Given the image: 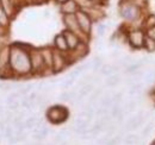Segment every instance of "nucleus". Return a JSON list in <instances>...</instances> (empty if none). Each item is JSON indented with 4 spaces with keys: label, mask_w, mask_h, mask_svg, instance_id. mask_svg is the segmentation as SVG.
<instances>
[{
    "label": "nucleus",
    "mask_w": 155,
    "mask_h": 145,
    "mask_svg": "<svg viewBox=\"0 0 155 145\" xmlns=\"http://www.w3.org/2000/svg\"><path fill=\"white\" fill-rule=\"evenodd\" d=\"M10 69L13 74L20 76L29 75L32 72L30 53L20 44H13L10 47Z\"/></svg>",
    "instance_id": "obj_1"
},
{
    "label": "nucleus",
    "mask_w": 155,
    "mask_h": 145,
    "mask_svg": "<svg viewBox=\"0 0 155 145\" xmlns=\"http://www.w3.org/2000/svg\"><path fill=\"white\" fill-rule=\"evenodd\" d=\"M68 109L66 108L64 106H60V105H55V106H51L47 109V119L53 123V124H61L63 121L67 120L68 118Z\"/></svg>",
    "instance_id": "obj_2"
},
{
    "label": "nucleus",
    "mask_w": 155,
    "mask_h": 145,
    "mask_svg": "<svg viewBox=\"0 0 155 145\" xmlns=\"http://www.w3.org/2000/svg\"><path fill=\"white\" fill-rule=\"evenodd\" d=\"M75 17H77L78 24H79V27L81 30V32L86 36H88L91 34V30H92V23L93 20L90 17V14L84 11V10H79L77 13H75Z\"/></svg>",
    "instance_id": "obj_3"
},
{
    "label": "nucleus",
    "mask_w": 155,
    "mask_h": 145,
    "mask_svg": "<svg viewBox=\"0 0 155 145\" xmlns=\"http://www.w3.org/2000/svg\"><path fill=\"white\" fill-rule=\"evenodd\" d=\"M138 13H140V10H138L137 5L133 4V2L122 4L119 7V14L125 20H130V21L135 20L138 17Z\"/></svg>",
    "instance_id": "obj_4"
},
{
    "label": "nucleus",
    "mask_w": 155,
    "mask_h": 145,
    "mask_svg": "<svg viewBox=\"0 0 155 145\" xmlns=\"http://www.w3.org/2000/svg\"><path fill=\"white\" fill-rule=\"evenodd\" d=\"M144 32L140 29H136V30H131L129 31L128 34V40H129V44L135 48V49H140V48H143L144 45Z\"/></svg>",
    "instance_id": "obj_5"
},
{
    "label": "nucleus",
    "mask_w": 155,
    "mask_h": 145,
    "mask_svg": "<svg viewBox=\"0 0 155 145\" xmlns=\"http://www.w3.org/2000/svg\"><path fill=\"white\" fill-rule=\"evenodd\" d=\"M69 64L68 58L63 55V53L54 50V60H53V72H62L67 66Z\"/></svg>",
    "instance_id": "obj_6"
},
{
    "label": "nucleus",
    "mask_w": 155,
    "mask_h": 145,
    "mask_svg": "<svg viewBox=\"0 0 155 145\" xmlns=\"http://www.w3.org/2000/svg\"><path fill=\"white\" fill-rule=\"evenodd\" d=\"M30 61H31L32 72H39L45 68L44 61H43V57H42V53L38 50H34V51L30 53Z\"/></svg>",
    "instance_id": "obj_7"
},
{
    "label": "nucleus",
    "mask_w": 155,
    "mask_h": 145,
    "mask_svg": "<svg viewBox=\"0 0 155 145\" xmlns=\"http://www.w3.org/2000/svg\"><path fill=\"white\" fill-rule=\"evenodd\" d=\"M62 21H63V24L66 26V30H69V31L77 34L78 36L80 34H82L80 27H79L75 14H64V16H62Z\"/></svg>",
    "instance_id": "obj_8"
},
{
    "label": "nucleus",
    "mask_w": 155,
    "mask_h": 145,
    "mask_svg": "<svg viewBox=\"0 0 155 145\" xmlns=\"http://www.w3.org/2000/svg\"><path fill=\"white\" fill-rule=\"evenodd\" d=\"M62 34H63V36H64L66 40H67V44H68L69 50H74L78 45L80 44L81 40H80V38H79V36H78L77 34H74V32H72L69 30H64Z\"/></svg>",
    "instance_id": "obj_9"
},
{
    "label": "nucleus",
    "mask_w": 155,
    "mask_h": 145,
    "mask_svg": "<svg viewBox=\"0 0 155 145\" xmlns=\"http://www.w3.org/2000/svg\"><path fill=\"white\" fill-rule=\"evenodd\" d=\"M79 10L80 8H79L78 4L74 0H68L64 4H62L61 7H60V11H61V13L63 16L64 14H75Z\"/></svg>",
    "instance_id": "obj_10"
},
{
    "label": "nucleus",
    "mask_w": 155,
    "mask_h": 145,
    "mask_svg": "<svg viewBox=\"0 0 155 145\" xmlns=\"http://www.w3.org/2000/svg\"><path fill=\"white\" fill-rule=\"evenodd\" d=\"M54 44H55L56 50L63 53V54L69 50L68 44H67V40H66L64 36H63V34H60V35H56V36H55V38H54Z\"/></svg>",
    "instance_id": "obj_11"
},
{
    "label": "nucleus",
    "mask_w": 155,
    "mask_h": 145,
    "mask_svg": "<svg viewBox=\"0 0 155 145\" xmlns=\"http://www.w3.org/2000/svg\"><path fill=\"white\" fill-rule=\"evenodd\" d=\"M42 57L44 61V66L48 69H53V60H54V50L49 49V48H44L41 50Z\"/></svg>",
    "instance_id": "obj_12"
},
{
    "label": "nucleus",
    "mask_w": 155,
    "mask_h": 145,
    "mask_svg": "<svg viewBox=\"0 0 155 145\" xmlns=\"http://www.w3.org/2000/svg\"><path fill=\"white\" fill-rule=\"evenodd\" d=\"M0 4L4 7L5 12L8 14V17H12L16 13V6H17V4H16L15 0H0Z\"/></svg>",
    "instance_id": "obj_13"
},
{
    "label": "nucleus",
    "mask_w": 155,
    "mask_h": 145,
    "mask_svg": "<svg viewBox=\"0 0 155 145\" xmlns=\"http://www.w3.org/2000/svg\"><path fill=\"white\" fill-rule=\"evenodd\" d=\"M8 25H10V17H8V14L5 12L4 7H2L1 4H0V26H1L2 29H6V27H8Z\"/></svg>",
    "instance_id": "obj_14"
},
{
    "label": "nucleus",
    "mask_w": 155,
    "mask_h": 145,
    "mask_svg": "<svg viewBox=\"0 0 155 145\" xmlns=\"http://www.w3.org/2000/svg\"><path fill=\"white\" fill-rule=\"evenodd\" d=\"M74 1L78 4L79 8L80 10H84V11H87V10H90V8H92V7L96 6V4L92 0H74Z\"/></svg>",
    "instance_id": "obj_15"
},
{
    "label": "nucleus",
    "mask_w": 155,
    "mask_h": 145,
    "mask_svg": "<svg viewBox=\"0 0 155 145\" xmlns=\"http://www.w3.org/2000/svg\"><path fill=\"white\" fill-rule=\"evenodd\" d=\"M119 82H120V76L118 74H112V75L107 76V79L105 81V85L107 87H115Z\"/></svg>",
    "instance_id": "obj_16"
},
{
    "label": "nucleus",
    "mask_w": 155,
    "mask_h": 145,
    "mask_svg": "<svg viewBox=\"0 0 155 145\" xmlns=\"http://www.w3.org/2000/svg\"><path fill=\"white\" fill-rule=\"evenodd\" d=\"M124 145H138L140 144V137L137 134H128L123 139Z\"/></svg>",
    "instance_id": "obj_17"
},
{
    "label": "nucleus",
    "mask_w": 155,
    "mask_h": 145,
    "mask_svg": "<svg viewBox=\"0 0 155 145\" xmlns=\"http://www.w3.org/2000/svg\"><path fill=\"white\" fill-rule=\"evenodd\" d=\"M142 62H137V63H131V64H129L127 68H125V74H128V75H133V74H135L137 70H140V68L142 67Z\"/></svg>",
    "instance_id": "obj_18"
},
{
    "label": "nucleus",
    "mask_w": 155,
    "mask_h": 145,
    "mask_svg": "<svg viewBox=\"0 0 155 145\" xmlns=\"http://www.w3.org/2000/svg\"><path fill=\"white\" fill-rule=\"evenodd\" d=\"M93 91H94V89H93V85H92V83H87V85L82 86L81 89L79 91V96L85 98L86 95H88L90 93H92Z\"/></svg>",
    "instance_id": "obj_19"
},
{
    "label": "nucleus",
    "mask_w": 155,
    "mask_h": 145,
    "mask_svg": "<svg viewBox=\"0 0 155 145\" xmlns=\"http://www.w3.org/2000/svg\"><path fill=\"white\" fill-rule=\"evenodd\" d=\"M143 48H146V50L149 53H155V40L149 38V37H146Z\"/></svg>",
    "instance_id": "obj_20"
},
{
    "label": "nucleus",
    "mask_w": 155,
    "mask_h": 145,
    "mask_svg": "<svg viewBox=\"0 0 155 145\" xmlns=\"http://www.w3.org/2000/svg\"><path fill=\"white\" fill-rule=\"evenodd\" d=\"M100 74L104 75V76H110V75L115 74L114 66H111V64H103V67L100 68Z\"/></svg>",
    "instance_id": "obj_21"
},
{
    "label": "nucleus",
    "mask_w": 155,
    "mask_h": 145,
    "mask_svg": "<svg viewBox=\"0 0 155 145\" xmlns=\"http://www.w3.org/2000/svg\"><path fill=\"white\" fill-rule=\"evenodd\" d=\"M100 104H101V107H105V108H111L114 102H112V96L110 95H105L101 98L100 100Z\"/></svg>",
    "instance_id": "obj_22"
},
{
    "label": "nucleus",
    "mask_w": 155,
    "mask_h": 145,
    "mask_svg": "<svg viewBox=\"0 0 155 145\" xmlns=\"http://www.w3.org/2000/svg\"><path fill=\"white\" fill-rule=\"evenodd\" d=\"M37 121H38V119H37L36 115H30V117L26 118L25 121H24V123H25V127H26V128H32V127L36 126Z\"/></svg>",
    "instance_id": "obj_23"
},
{
    "label": "nucleus",
    "mask_w": 155,
    "mask_h": 145,
    "mask_svg": "<svg viewBox=\"0 0 155 145\" xmlns=\"http://www.w3.org/2000/svg\"><path fill=\"white\" fill-rule=\"evenodd\" d=\"M20 96V94L18 92H12V93H10L8 95H7V98H6V104H7V106L8 105H11V104H13V102H16V101H18V98Z\"/></svg>",
    "instance_id": "obj_24"
},
{
    "label": "nucleus",
    "mask_w": 155,
    "mask_h": 145,
    "mask_svg": "<svg viewBox=\"0 0 155 145\" xmlns=\"http://www.w3.org/2000/svg\"><path fill=\"white\" fill-rule=\"evenodd\" d=\"M103 67V60H101V57H94V60L92 61V68H93V70L94 72H98V70H100V68Z\"/></svg>",
    "instance_id": "obj_25"
},
{
    "label": "nucleus",
    "mask_w": 155,
    "mask_h": 145,
    "mask_svg": "<svg viewBox=\"0 0 155 145\" xmlns=\"http://www.w3.org/2000/svg\"><path fill=\"white\" fill-rule=\"evenodd\" d=\"M141 89H142V83H140V82L134 83V85L130 86L129 94H130V95H136V94H138V93L141 92Z\"/></svg>",
    "instance_id": "obj_26"
},
{
    "label": "nucleus",
    "mask_w": 155,
    "mask_h": 145,
    "mask_svg": "<svg viewBox=\"0 0 155 145\" xmlns=\"http://www.w3.org/2000/svg\"><path fill=\"white\" fill-rule=\"evenodd\" d=\"M153 130H154V124H153V123H148V124L144 126V128L142 130V136H143V137H148V136L152 133Z\"/></svg>",
    "instance_id": "obj_27"
},
{
    "label": "nucleus",
    "mask_w": 155,
    "mask_h": 145,
    "mask_svg": "<svg viewBox=\"0 0 155 145\" xmlns=\"http://www.w3.org/2000/svg\"><path fill=\"white\" fill-rule=\"evenodd\" d=\"M122 112H123V109L120 108L119 105H112V107L110 109V114H111L112 118H117V115L120 114Z\"/></svg>",
    "instance_id": "obj_28"
},
{
    "label": "nucleus",
    "mask_w": 155,
    "mask_h": 145,
    "mask_svg": "<svg viewBox=\"0 0 155 145\" xmlns=\"http://www.w3.org/2000/svg\"><path fill=\"white\" fill-rule=\"evenodd\" d=\"M20 105L24 107V108H26V109H31L35 105L29 100V98L28 96H24L23 99H21V101H20Z\"/></svg>",
    "instance_id": "obj_29"
},
{
    "label": "nucleus",
    "mask_w": 155,
    "mask_h": 145,
    "mask_svg": "<svg viewBox=\"0 0 155 145\" xmlns=\"http://www.w3.org/2000/svg\"><path fill=\"white\" fill-rule=\"evenodd\" d=\"M122 140H123V139H122V136H120V134H117V136H115V137L110 138L105 145H118Z\"/></svg>",
    "instance_id": "obj_30"
},
{
    "label": "nucleus",
    "mask_w": 155,
    "mask_h": 145,
    "mask_svg": "<svg viewBox=\"0 0 155 145\" xmlns=\"http://www.w3.org/2000/svg\"><path fill=\"white\" fill-rule=\"evenodd\" d=\"M146 26L148 29L150 27H155V14H149L147 17V20H146Z\"/></svg>",
    "instance_id": "obj_31"
},
{
    "label": "nucleus",
    "mask_w": 155,
    "mask_h": 145,
    "mask_svg": "<svg viewBox=\"0 0 155 145\" xmlns=\"http://www.w3.org/2000/svg\"><path fill=\"white\" fill-rule=\"evenodd\" d=\"M105 31H106V25L103 24V23H99L97 25V35L98 36H104L105 35Z\"/></svg>",
    "instance_id": "obj_32"
},
{
    "label": "nucleus",
    "mask_w": 155,
    "mask_h": 145,
    "mask_svg": "<svg viewBox=\"0 0 155 145\" xmlns=\"http://www.w3.org/2000/svg\"><path fill=\"white\" fill-rule=\"evenodd\" d=\"M4 136L8 139V138H11V137H13L15 134H13V127L11 126V125H7L6 128H5V132H4Z\"/></svg>",
    "instance_id": "obj_33"
},
{
    "label": "nucleus",
    "mask_w": 155,
    "mask_h": 145,
    "mask_svg": "<svg viewBox=\"0 0 155 145\" xmlns=\"http://www.w3.org/2000/svg\"><path fill=\"white\" fill-rule=\"evenodd\" d=\"M13 88V85L6 83V82H0V91L2 92H10Z\"/></svg>",
    "instance_id": "obj_34"
},
{
    "label": "nucleus",
    "mask_w": 155,
    "mask_h": 145,
    "mask_svg": "<svg viewBox=\"0 0 155 145\" xmlns=\"http://www.w3.org/2000/svg\"><path fill=\"white\" fill-rule=\"evenodd\" d=\"M91 80H92V76L91 75H85L82 79H81V81H79V86H85V85H87V83H91Z\"/></svg>",
    "instance_id": "obj_35"
},
{
    "label": "nucleus",
    "mask_w": 155,
    "mask_h": 145,
    "mask_svg": "<svg viewBox=\"0 0 155 145\" xmlns=\"http://www.w3.org/2000/svg\"><path fill=\"white\" fill-rule=\"evenodd\" d=\"M122 98H123V94H122L120 92H119V93H116V94H114V95H112V102H114V105H119Z\"/></svg>",
    "instance_id": "obj_36"
},
{
    "label": "nucleus",
    "mask_w": 155,
    "mask_h": 145,
    "mask_svg": "<svg viewBox=\"0 0 155 145\" xmlns=\"http://www.w3.org/2000/svg\"><path fill=\"white\" fill-rule=\"evenodd\" d=\"M73 83H74V80L71 79V77H68V79H66V80L62 82V88H63V89H67V88H69L71 86H73Z\"/></svg>",
    "instance_id": "obj_37"
},
{
    "label": "nucleus",
    "mask_w": 155,
    "mask_h": 145,
    "mask_svg": "<svg viewBox=\"0 0 155 145\" xmlns=\"http://www.w3.org/2000/svg\"><path fill=\"white\" fill-rule=\"evenodd\" d=\"M136 106H137V102L134 101V100H130V101H128L127 102V105H125V109L127 111H134L136 108Z\"/></svg>",
    "instance_id": "obj_38"
},
{
    "label": "nucleus",
    "mask_w": 155,
    "mask_h": 145,
    "mask_svg": "<svg viewBox=\"0 0 155 145\" xmlns=\"http://www.w3.org/2000/svg\"><path fill=\"white\" fill-rule=\"evenodd\" d=\"M63 138H64V136H63L62 133L58 132V134H55V137H54V143H55V144L62 143V142H63Z\"/></svg>",
    "instance_id": "obj_39"
},
{
    "label": "nucleus",
    "mask_w": 155,
    "mask_h": 145,
    "mask_svg": "<svg viewBox=\"0 0 155 145\" xmlns=\"http://www.w3.org/2000/svg\"><path fill=\"white\" fill-rule=\"evenodd\" d=\"M19 106H20V101H16V102H13V104L8 105V111H12V112L18 111Z\"/></svg>",
    "instance_id": "obj_40"
},
{
    "label": "nucleus",
    "mask_w": 155,
    "mask_h": 145,
    "mask_svg": "<svg viewBox=\"0 0 155 145\" xmlns=\"http://www.w3.org/2000/svg\"><path fill=\"white\" fill-rule=\"evenodd\" d=\"M147 37H149V38L155 40V27H150V29L147 30Z\"/></svg>",
    "instance_id": "obj_41"
},
{
    "label": "nucleus",
    "mask_w": 155,
    "mask_h": 145,
    "mask_svg": "<svg viewBox=\"0 0 155 145\" xmlns=\"http://www.w3.org/2000/svg\"><path fill=\"white\" fill-rule=\"evenodd\" d=\"M4 48V44H2V35H0V50Z\"/></svg>",
    "instance_id": "obj_42"
},
{
    "label": "nucleus",
    "mask_w": 155,
    "mask_h": 145,
    "mask_svg": "<svg viewBox=\"0 0 155 145\" xmlns=\"http://www.w3.org/2000/svg\"><path fill=\"white\" fill-rule=\"evenodd\" d=\"M55 1L58 2L60 5H62V4H64V2H66V1H68V0H55Z\"/></svg>",
    "instance_id": "obj_43"
},
{
    "label": "nucleus",
    "mask_w": 155,
    "mask_h": 145,
    "mask_svg": "<svg viewBox=\"0 0 155 145\" xmlns=\"http://www.w3.org/2000/svg\"><path fill=\"white\" fill-rule=\"evenodd\" d=\"M4 31H5V29H2V27L0 26V35H2V36H4Z\"/></svg>",
    "instance_id": "obj_44"
},
{
    "label": "nucleus",
    "mask_w": 155,
    "mask_h": 145,
    "mask_svg": "<svg viewBox=\"0 0 155 145\" xmlns=\"http://www.w3.org/2000/svg\"><path fill=\"white\" fill-rule=\"evenodd\" d=\"M58 145H68V143L67 142H62V143H60Z\"/></svg>",
    "instance_id": "obj_45"
},
{
    "label": "nucleus",
    "mask_w": 155,
    "mask_h": 145,
    "mask_svg": "<svg viewBox=\"0 0 155 145\" xmlns=\"http://www.w3.org/2000/svg\"><path fill=\"white\" fill-rule=\"evenodd\" d=\"M1 113H2V107L0 106V114H1Z\"/></svg>",
    "instance_id": "obj_46"
},
{
    "label": "nucleus",
    "mask_w": 155,
    "mask_h": 145,
    "mask_svg": "<svg viewBox=\"0 0 155 145\" xmlns=\"http://www.w3.org/2000/svg\"><path fill=\"white\" fill-rule=\"evenodd\" d=\"M92 1H93V2H94V4H96V2H97V1H100V0H92Z\"/></svg>",
    "instance_id": "obj_47"
},
{
    "label": "nucleus",
    "mask_w": 155,
    "mask_h": 145,
    "mask_svg": "<svg viewBox=\"0 0 155 145\" xmlns=\"http://www.w3.org/2000/svg\"><path fill=\"white\" fill-rule=\"evenodd\" d=\"M35 145H44V144H42V143H38V144H35Z\"/></svg>",
    "instance_id": "obj_48"
},
{
    "label": "nucleus",
    "mask_w": 155,
    "mask_h": 145,
    "mask_svg": "<svg viewBox=\"0 0 155 145\" xmlns=\"http://www.w3.org/2000/svg\"><path fill=\"white\" fill-rule=\"evenodd\" d=\"M154 145H155V143H154Z\"/></svg>",
    "instance_id": "obj_49"
}]
</instances>
